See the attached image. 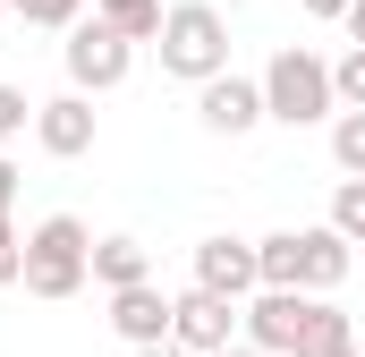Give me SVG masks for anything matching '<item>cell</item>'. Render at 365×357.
Segmentation results:
<instances>
[{
  "instance_id": "16",
  "label": "cell",
  "mask_w": 365,
  "mask_h": 357,
  "mask_svg": "<svg viewBox=\"0 0 365 357\" xmlns=\"http://www.w3.org/2000/svg\"><path fill=\"white\" fill-rule=\"evenodd\" d=\"M331 94H340V111H365V51L357 43L331 60Z\"/></svg>"
},
{
  "instance_id": "12",
  "label": "cell",
  "mask_w": 365,
  "mask_h": 357,
  "mask_svg": "<svg viewBox=\"0 0 365 357\" xmlns=\"http://www.w3.org/2000/svg\"><path fill=\"white\" fill-rule=\"evenodd\" d=\"M93 281L119 298V289H145L153 281V256H145V238H93Z\"/></svg>"
},
{
  "instance_id": "2",
  "label": "cell",
  "mask_w": 365,
  "mask_h": 357,
  "mask_svg": "<svg viewBox=\"0 0 365 357\" xmlns=\"http://www.w3.org/2000/svg\"><path fill=\"white\" fill-rule=\"evenodd\" d=\"M357 264V247L323 221V230H272V238H255V272H264V289H297V298H331L340 281Z\"/></svg>"
},
{
  "instance_id": "21",
  "label": "cell",
  "mask_w": 365,
  "mask_h": 357,
  "mask_svg": "<svg viewBox=\"0 0 365 357\" xmlns=\"http://www.w3.org/2000/svg\"><path fill=\"white\" fill-rule=\"evenodd\" d=\"M357 0H306V17H349Z\"/></svg>"
},
{
  "instance_id": "18",
  "label": "cell",
  "mask_w": 365,
  "mask_h": 357,
  "mask_svg": "<svg viewBox=\"0 0 365 357\" xmlns=\"http://www.w3.org/2000/svg\"><path fill=\"white\" fill-rule=\"evenodd\" d=\"M34 128V102H26V86H0V145L9 136H26Z\"/></svg>"
},
{
  "instance_id": "17",
  "label": "cell",
  "mask_w": 365,
  "mask_h": 357,
  "mask_svg": "<svg viewBox=\"0 0 365 357\" xmlns=\"http://www.w3.org/2000/svg\"><path fill=\"white\" fill-rule=\"evenodd\" d=\"M9 17H26V26H60V34H68V26L86 17V0H9Z\"/></svg>"
},
{
  "instance_id": "15",
  "label": "cell",
  "mask_w": 365,
  "mask_h": 357,
  "mask_svg": "<svg viewBox=\"0 0 365 357\" xmlns=\"http://www.w3.org/2000/svg\"><path fill=\"white\" fill-rule=\"evenodd\" d=\"M331 162L349 178H365V111H340V119H331Z\"/></svg>"
},
{
  "instance_id": "13",
  "label": "cell",
  "mask_w": 365,
  "mask_h": 357,
  "mask_svg": "<svg viewBox=\"0 0 365 357\" xmlns=\"http://www.w3.org/2000/svg\"><path fill=\"white\" fill-rule=\"evenodd\" d=\"M93 17L119 26L128 43H153V34H162V0H93Z\"/></svg>"
},
{
  "instance_id": "9",
  "label": "cell",
  "mask_w": 365,
  "mask_h": 357,
  "mask_svg": "<svg viewBox=\"0 0 365 357\" xmlns=\"http://www.w3.org/2000/svg\"><path fill=\"white\" fill-rule=\"evenodd\" d=\"M195 119L212 128V136H247V128H264V86L255 77H212V86H195Z\"/></svg>"
},
{
  "instance_id": "11",
  "label": "cell",
  "mask_w": 365,
  "mask_h": 357,
  "mask_svg": "<svg viewBox=\"0 0 365 357\" xmlns=\"http://www.w3.org/2000/svg\"><path fill=\"white\" fill-rule=\"evenodd\" d=\"M110 332L128 341V349H153V341H170V298L145 281V289H119L110 298Z\"/></svg>"
},
{
  "instance_id": "14",
  "label": "cell",
  "mask_w": 365,
  "mask_h": 357,
  "mask_svg": "<svg viewBox=\"0 0 365 357\" xmlns=\"http://www.w3.org/2000/svg\"><path fill=\"white\" fill-rule=\"evenodd\" d=\"M331 230H340L349 247H365V178H340V187H331Z\"/></svg>"
},
{
  "instance_id": "24",
  "label": "cell",
  "mask_w": 365,
  "mask_h": 357,
  "mask_svg": "<svg viewBox=\"0 0 365 357\" xmlns=\"http://www.w3.org/2000/svg\"><path fill=\"white\" fill-rule=\"evenodd\" d=\"M212 357H264V349H247V341H230V349H212Z\"/></svg>"
},
{
  "instance_id": "20",
  "label": "cell",
  "mask_w": 365,
  "mask_h": 357,
  "mask_svg": "<svg viewBox=\"0 0 365 357\" xmlns=\"http://www.w3.org/2000/svg\"><path fill=\"white\" fill-rule=\"evenodd\" d=\"M9 204H17V162L0 154V213H9Z\"/></svg>"
},
{
  "instance_id": "8",
  "label": "cell",
  "mask_w": 365,
  "mask_h": 357,
  "mask_svg": "<svg viewBox=\"0 0 365 357\" xmlns=\"http://www.w3.org/2000/svg\"><path fill=\"white\" fill-rule=\"evenodd\" d=\"M195 289H212V298H230V306H247L255 289H264V272H255V238H204L195 247Z\"/></svg>"
},
{
  "instance_id": "3",
  "label": "cell",
  "mask_w": 365,
  "mask_h": 357,
  "mask_svg": "<svg viewBox=\"0 0 365 357\" xmlns=\"http://www.w3.org/2000/svg\"><path fill=\"white\" fill-rule=\"evenodd\" d=\"M153 51H162V77L212 86V77H230V17H221L212 0H170Z\"/></svg>"
},
{
  "instance_id": "26",
  "label": "cell",
  "mask_w": 365,
  "mask_h": 357,
  "mask_svg": "<svg viewBox=\"0 0 365 357\" xmlns=\"http://www.w3.org/2000/svg\"><path fill=\"white\" fill-rule=\"evenodd\" d=\"M0 17H9V0H0Z\"/></svg>"
},
{
  "instance_id": "1",
  "label": "cell",
  "mask_w": 365,
  "mask_h": 357,
  "mask_svg": "<svg viewBox=\"0 0 365 357\" xmlns=\"http://www.w3.org/2000/svg\"><path fill=\"white\" fill-rule=\"evenodd\" d=\"M238 341L264 349V357H340V349H357L349 315H340L331 298H297V289H255Z\"/></svg>"
},
{
  "instance_id": "22",
  "label": "cell",
  "mask_w": 365,
  "mask_h": 357,
  "mask_svg": "<svg viewBox=\"0 0 365 357\" xmlns=\"http://www.w3.org/2000/svg\"><path fill=\"white\" fill-rule=\"evenodd\" d=\"M340 26H349V43H357V51H365V0H357V9H349V17H340Z\"/></svg>"
},
{
  "instance_id": "19",
  "label": "cell",
  "mask_w": 365,
  "mask_h": 357,
  "mask_svg": "<svg viewBox=\"0 0 365 357\" xmlns=\"http://www.w3.org/2000/svg\"><path fill=\"white\" fill-rule=\"evenodd\" d=\"M9 281H26V238H17V221L0 213V289Z\"/></svg>"
},
{
  "instance_id": "4",
  "label": "cell",
  "mask_w": 365,
  "mask_h": 357,
  "mask_svg": "<svg viewBox=\"0 0 365 357\" xmlns=\"http://www.w3.org/2000/svg\"><path fill=\"white\" fill-rule=\"evenodd\" d=\"M86 281H93V230L77 213H51V221L26 230V298L60 306V298H77Z\"/></svg>"
},
{
  "instance_id": "7",
  "label": "cell",
  "mask_w": 365,
  "mask_h": 357,
  "mask_svg": "<svg viewBox=\"0 0 365 357\" xmlns=\"http://www.w3.org/2000/svg\"><path fill=\"white\" fill-rule=\"evenodd\" d=\"M238 332H247V306H230V298H212V289H187V298H170V341H179L187 357L230 349Z\"/></svg>"
},
{
  "instance_id": "25",
  "label": "cell",
  "mask_w": 365,
  "mask_h": 357,
  "mask_svg": "<svg viewBox=\"0 0 365 357\" xmlns=\"http://www.w3.org/2000/svg\"><path fill=\"white\" fill-rule=\"evenodd\" d=\"M340 357H365V349H340Z\"/></svg>"
},
{
  "instance_id": "23",
  "label": "cell",
  "mask_w": 365,
  "mask_h": 357,
  "mask_svg": "<svg viewBox=\"0 0 365 357\" xmlns=\"http://www.w3.org/2000/svg\"><path fill=\"white\" fill-rule=\"evenodd\" d=\"M136 357H187V349H179V341H153V349H136Z\"/></svg>"
},
{
  "instance_id": "10",
  "label": "cell",
  "mask_w": 365,
  "mask_h": 357,
  "mask_svg": "<svg viewBox=\"0 0 365 357\" xmlns=\"http://www.w3.org/2000/svg\"><path fill=\"white\" fill-rule=\"evenodd\" d=\"M34 145H43L51 162L93 154V102H86V94H51V102H34Z\"/></svg>"
},
{
  "instance_id": "6",
  "label": "cell",
  "mask_w": 365,
  "mask_h": 357,
  "mask_svg": "<svg viewBox=\"0 0 365 357\" xmlns=\"http://www.w3.org/2000/svg\"><path fill=\"white\" fill-rule=\"evenodd\" d=\"M60 60H68V94H110L128 86V69H136V43L119 34V26H102V17H77L68 26V43H60Z\"/></svg>"
},
{
  "instance_id": "5",
  "label": "cell",
  "mask_w": 365,
  "mask_h": 357,
  "mask_svg": "<svg viewBox=\"0 0 365 357\" xmlns=\"http://www.w3.org/2000/svg\"><path fill=\"white\" fill-rule=\"evenodd\" d=\"M264 119L280 128H314V119H340V94H331V60H314L306 43H280L264 60Z\"/></svg>"
}]
</instances>
